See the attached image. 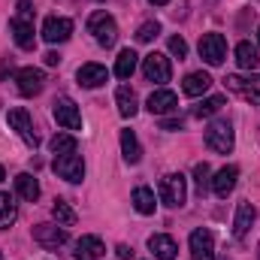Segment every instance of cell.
I'll return each instance as SVG.
<instances>
[{
    "instance_id": "obj_1",
    "label": "cell",
    "mask_w": 260,
    "mask_h": 260,
    "mask_svg": "<svg viewBox=\"0 0 260 260\" xmlns=\"http://www.w3.org/2000/svg\"><path fill=\"white\" fill-rule=\"evenodd\" d=\"M88 30L94 34V40H97L103 49H112V46L118 43V24H115V18H112L109 12H94V15L88 18Z\"/></svg>"
},
{
    "instance_id": "obj_29",
    "label": "cell",
    "mask_w": 260,
    "mask_h": 260,
    "mask_svg": "<svg viewBox=\"0 0 260 260\" xmlns=\"http://www.w3.org/2000/svg\"><path fill=\"white\" fill-rule=\"evenodd\" d=\"M49 148H52L55 157H61V154H73V151H76V136H73V133H58V136L49 142Z\"/></svg>"
},
{
    "instance_id": "obj_6",
    "label": "cell",
    "mask_w": 260,
    "mask_h": 260,
    "mask_svg": "<svg viewBox=\"0 0 260 260\" xmlns=\"http://www.w3.org/2000/svg\"><path fill=\"white\" fill-rule=\"evenodd\" d=\"M15 88H18V94H24V97H37V94L46 88V73L37 70V67H21V70L15 73Z\"/></svg>"
},
{
    "instance_id": "obj_7",
    "label": "cell",
    "mask_w": 260,
    "mask_h": 260,
    "mask_svg": "<svg viewBox=\"0 0 260 260\" xmlns=\"http://www.w3.org/2000/svg\"><path fill=\"white\" fill-rule=\"evenodd\" d=\"M142 73H145V79H148V82H157V85L170 82V76H173L170 58H167V55H160V52L145 55V58H142Z\"/></svg>"
},
{
    "instance_id": "obj_3",
    "label": "cell",
    "mask_w": 260,
    "mask_h": 260,
    "mask_svg": "<svg viewBox=\"0 0 260 260\" xmlns=\"http://www.w3.org/2000/svg\"><path fill=\"white\" fill-rule=\"evenodd\" d=\"M160 200H164L167 206H173V209L185 206V200H188V185H185V176H182V173H167V176L160 179Z\"/></svg>"
},
{
    "instance_id": "obj_21",
    "label": "cell",
    "mask_w": 260,
    "mask_h": 260,
    "mask_svg": "<svg viewBox=\"0 0 260 260\" xmlns=\"http://www.w3.org/2000/svg\"><path fill=\"white\" fill-rule=\"evenodd\" d=\"M115 103H118V112H121L124 118H133V115L139 112V100H136V91H133L130 85H121V88L115 91Z\"/></svg>"
},
{
    "instance_id": "obj_40",
    "label": "cell",
    "mask_w": 260,
    "mask_h": 260,
    "mask_svg": "<svg viewBox=\"0 0 260 260\" xmlns=\"http://www.w3.org/2000/svg\"><path fill=\"white\" fill-rule=\"evenodd\" d=\"M3 179H6V173H3V167H0V182H3Z\"/></svg>"
},
{
    "instance_id": "obj_36",
    "label": "cell",
    "mask_w": 260,
    "mask_h": 260,
    "mask_svg": "<svg viewBox=\"0 0 260 260\" xmlns=\"http://www.w3.org/2000/svg\"><path fill=\"white\" fill-rule=\"evenodd\" d=\"M182 124H185L182 118H164V124H160V127H164V130H182Z\"/></svg>"
},
{
    "instance_id": "obj_17",
    "label": "cell",
    "mask_w": 260,
    "mask_h": 260,
    "mask_svg": "<svg viewBox=\"0 0 260 260\" xmlns=\"http://www.w3.org/2000/svg\"><path fill=\"white\" fill-rule=\"evenodd\" d=\"M236 179H239V167H221L218 173H215V179H212V191H215V197H224L233 194V188H236Z\"/></svg>"
},
{
    "instance_id": "obj_22",
    "label": "cell",
    "mask_w": 260,
    "mask_h": 260,
    "mask_svg": "<svg viewBox=\"0 0 260 260\" xmlns=\"http://www.w3.org/2000/svg\"><path fill=\"white\" fill-rule=\"evenodd\" d=\"M209 85H212V76L200 70V73H188V76H185L182 91H185L188 97H200V94H206V91H209Z\"/></svg>"
},
{
    "instance_id": "obj_39",
    "label": "cell",
    "mask_w": 260,
    "mask_h": 260,
    "mask_svg": "<svg viewBox=\"0 0 260 260\" xmlns=\"http://www.w3.org/2000/svg\"><path fill=\"white\" fill-rule=\"evenodd\" d=\"M148 3H154V6H167L170 0H148Z\"/></svg>"
},
{
    "instance_id": "obj_5",
    "label": "cell",
    "mask_w": 260,
    "mask_h": 260,
    "mask_svg": "<svg viewBox=\"0 0 260 260\" xmlns=\"http://www.w3.org/2000/svg\"><path fill=\"white\" fill-rule=\"evenodd\" d=\"M200 58L209 67H221L227 58V40L221 34H206L200 40Z\"/></svg>"
},
{
    "instance_id": "obj_24",
    "label": "cell",
    "mask_w": 260,
    "mask_h": 260,
    "mask_svg": "<svg viewBox=\"0 0 260 260\" xmlns=\"http://www.w3.org/2000/svg\"><path fill=\"white\" fill-rule=\"evenodd\" d=\"M15 191H18V197H24L27 203H34V200L40 197V182H37L30 173H18V176H15Z\"/></svg>"
},
{
    "instance_id": "obj_11",
    "label": "cell",
    "mask_w": 260,
    "mask_h": 260,
    "mask_svg": "<svg viewBox=\"0 0 260 260\" xmlns=\"http://www.w3.org/2000/svg\"><path fill=\"white\" fill-rule=\"evenodd\" d=\"M70 34H73V21L64 18V15H49L46 21H43V40L46 43H67L70 40Z\"/></svg>"
},
{
    "instance_id": "obj_13",
    "label": "cell",
    "mask_w": 260,
    "mask_h": 260,
    "mask_svg": "<svg viewBox=\"0 0 260 260\" xmlns=\"http://www.w3.org/2000/svg\"><path fill=\"white\" fill-rule=\"evenodd\" d=\"M34 239L43 248H58V245H64L70 236H67V227H61V224H37L34 227Z\"/></svg>"
},
{
    "instance_id": "obj_35",
    "label": "cell",
    "mask_w": 260,
    "mask_h": 260,
    "mask_svg": "<svg viewBox=\"0 0 260 260\" xmlns=\"http://www.w3.org/2000/svg\"><path fill=\"white\" fill-rule=\"evenodd\" d=\"M15 18L34 21V3H30V0H18V15H15Z\"/></svg>"
},
{
    "instance_id": "obj_27",
    "label": "cell",
    "mask_w": 260,
    "mask_h": 260,
    "mask_svg": "<svg viewBox=\"0 0 260 260\" xmlns=\"http://www.w3.org/2000/svg\"><path fill=\"white\" fill-rule=\"evenodd\" d=\"M121 151L130 164H139L142 160V148H139V139L133 130H121Z\"/></svg>"
},
{
    "instance_id": "obj_41",
    "label": "cell",
    "mask_w": 260,
    "mask_h": 260,
    "mask_svg": "<svg viewBox=\"0 0 260 260\" xmlns=\"http://www.w3.org/2000/svg\"><path fill=\"white\" fill-rule=\"evenodd\" d=\"M257 43H260V30H257Z\"/></svg>"
},
{
    "instance_id": "obj_2",
    "label": "cell",
    "mask_w": 260,
    "mask_h": 260,
    "mask_svg": "<svg viewBox=\"0 0 260 260\" xmlns=\"http://www.w3.org/2000/svg\"><path fill=\"white\" fill-rule=\"evenodd\" d=\"M206 145H209L212 151H218V154L233 151V124L224 121V118L212 121V124L206 127Z\"/></svg>"
},
{
    "instance_id": "obj_30",
    "label": "cell",
    "mask_w": 260,
    "mask_h": 260,
    "mask_svg": "<svg viewBox=\"0 0 260 260\" xmlns=\"http://www.w3.org/2000/svg\"><path fill=\"white\" fill-rule=\"evenodd\" d=\"M52 215H55V221H58L61 227H73V224H76V212L70 209V203H67V200H55Z\"/></svg>"
},
{
    "instance_id": "obj_31",
    "label": "cell",
    "mask_w": 260,
    "mask_h": 260,
    "mask_svg": "<svg viewBox=\"0 0 260 260\" xmlns=\"http://www.w3.org/2000/svg\"><path fill=\"white\" fill-rule=\"evenodd\" d=\"M221 106H224V97H221V94H215V97H206L200 106H194V118H209V115L221 112Z\"/></svg>"
},
{
    "instance_id": "obj_19",
    "label": "cell",
    "mask_w": 260,
    "mask_h": 260,
    "mask_svg": "<svg viewBox=\"0 0 260 260\" xmlns=\"http://www.w3.org/2000/svg\"><path fill=\"white\" fill-rule=\"evenodd\" d=\"M254 218H257V209L251 203H239L236 218H233V236L236 239H245L248 230H251V224H254Z\"/></svg>"
},
{
    "instance_id": "obj_18",
    "label": "cell",
    "mask_w": 260,
    "mask_h": 260,
    "mask_svg": "<svg viewBox=\"0 0 260 260\" xmlns=\"http://www.w3.org/2000/svg\"><path fill=\"white\" fill-rule=\"evenodd\" d=\"M103 254H106V245L100 242V236H82L76 242L73 260H100Z\"/></svg>"
},
{
    "instance_id": "obj_33",
    "label": "cell",
    "mask_w": 260,
    "mask_h": 260,
    "mask_svg": "<svg viewBox=\"0 0 260 260\" xmlns=\"http://www.w3.org/2000/svg\"><path fill=\"white\" fill-rule=\"evenodd\" d=\"M157 34H160V24H157V21H145V24H139L136 40H139V43H151Z\"/></svg>"
},
{
    "instance_id": "obj_37",
    "label": "cell",
    "mask_w": 260,
    "mask_h": 260,
    "mask_svg": "<svg viewBox=\"0 0 260 260\" xmlns=\"http://www.w3.org/2000/svg\"><path fill=\"white\" fill-rule=\"evenodd\" d=\"M115 254H118L121 260H127V257H133V248H127V245H118V248H115Z\"/></svg>"
},
{
    "instance_id": "obj_23",
    "label": "cell",
    "mask_w": 260,
    "mask_h": 260,
    "mask_svg": "<svg viewBox=\"0 0 260 260\" xmlns=\"http://www.w3.org/2000/svg\"><path fill=\"white\" fill-rule=\"evenodd\" d=\"M136 64H139V55H136L133 49H121L118 58H115V76H118V79H130L133 70H136Z\"/></svg>"
},
{
    "instance_id": "obj_8",
    "label": "cell",
    "mask_w": 260,
    "mask_h": 260,
    "mask_svg": "<svg viewBox=\"0 0 260 260\" xmlns=\"http://www.w3.org/2000/svg\"><path fill=\"white\" fill-rule=\"evenodd\" d=\"M52 115H55V121L67 130H82V115H79V106L70 100V97H58L55 103H52Z\"/></svg>"
},
{
    "instance_id": "obj_12",
    "label": "cell",
    "mask_w": 260,
    "mask_h": 260,
    "mask_svg": "<svg viewBox=\"0 0 260 260\" xmlns=\"http://www.w3.org/2000/svg\"><path fill=\"white\" fill-rule=\"evenodd\" d=\"M188 245H191L194 260H215V236H212V230H203V227L194 230Z\"/></svg>"
},
{
    "instance_id": "obj_25",
    "label": "cell",
    "mask_w": 260,
    "mask_h": 260,
    "mask_svg": "<svg viewBox=\"0 0 260 260\" xmlns=\"http://www.w3.org/2000/svg\"><path fill=\"white\" fill-rule=\"evenodd\" d=\"M154 191L151 188H136L133 191V209L139 212V215H154Z\"/></svg>"
},
{
    "instance_id": "obj_4",
    "label": "cell",
    "mask_w": 260,
    "mask_h": 260,
    "mask_svg": "<svg viewBox=\"0 0 260 260\" xmlns=\"http://www.w3.org/2000/svg\"><path fill=\"white\" fill-rule=\"evenodd\" d=\"M224 85H227L233 94H239L242 100L260 103V76L257 73H251V76H227Z\"/></svg>"
},
{
    "instance_id": "obj_34",
    "label": "cell",
    "mask_w": 260,
    "mask_h": 260,
    "mask_svg": "<svg viewBox=\"0 0 260 260\" xmlns=\"http://www.w3.org/2000/svg\"><path fill=\"white\" fill-rule=\"evenodd\" d=\"M170 52H173V55L182 61V58L188 55V43H185L182 37H170Z\"/></svg>"
},
{
    "instance_id": "obj_42",
    "label": "cell",
    "mask_w": 260,
    "mask_h": 260,
    "mask_svg": "<svg viewBox=\"0 0 260 260\" xmlns=\"http://www.w3.org/2000/svg\"><path fill=\"white\" fill-rule=\"evenodd\" d=\"M0 260H3V257H0Z\"/></svg>"
},
{
    "instance_id": "obj_26",
    "label": "cell",
    "mask_w": 260,
    "mask_h": 260,
    "mask_svg": "<svg viewBox=\"0 0 260 260\" xmlns=\"http://www.w3.org/2000/svg\"><path fill=\"white\" fill-rule=\"evenodd\" d=\"M236 61H239L242 70H248V73H251V70L260 64L257 46H251V43H239V46H236Z\"/></svg>"
},
{
    "instance_id": "obj_10",
    "label": "cell",
    "mask_w": 260,
    "mask_h": 260,
    "mask_svg": "<svg viewBox=\"0 0 260 260\" xmlns=\"http://www.w3.org/2000/svg\"><path fill=\"white\" fill-rule=\"evenodd\" d=\"M55 173L67 179V182H82L85 179V160H82V154H61V157H55Z\"/></svg>"
},
{
    "instance_id": "obj_14",
    "label": "cell",
    "mask_w": 260,
    "mask_h": 260,
    "mask_svg": "<svg viewBox=\"0 0 260 260\" xmlns=\"http://www.w3.org/2000/svg\"><path fill=\"white\" fill-rule=\"evenodd\" d=\"M9 30H12V40H15V46H18V49L30 52V49L37 46L34 21H27V18H12V21H9Z\"/></svg>"
},
{
    "instance_id": "obj_15",
    "label": "cell",
    "mask_w": 260,
    "mask_h": 260,
    "mask_svg": "<svg viewBox=\"0 0 260 260\" xmlns=\"http://www.w3.org/2000/svg\"><path fill=\"white\" fill-rule=\"evenodd\" d=\"M176 109H179V97L173 91H167V88L151 91V97H148V112L151 115H170Z\"/></svg>"
},
{
    "instance_id": "obj_32",
    "label": "cell",
    "mask_w": 260,
    "mask_h": 260,
    "mask_svg": "<svg viewBox=\"0 0 260 260\" xmlns=\"http://www.w3.org/2000/svg\"><path fill=\"white\" fill-rule=\"evenodd\" d=\"M194 182H197V188H200V194H206V188L212 185V170H209L206 160H200L194 167Z\"/></svg>"
},
{
    "instance_id": "obj_20",
    "label": "cell",
    "mask_w": 260,
    "mask_h": 260,
    "mask_svg": "<svg viewBox=\"0 0 260 260\" xmlns=\"http://www.w3.org/2000/svg\"><path fill=\"white\" fill-rule=\"evenodd\" d=\"M148 248H151V254H154L157 260H173L176 257V251H179L176 239L167 236V233H154V236L148 239Z\"/></svg>"
},
{
    "instance_id": "obj_9",
    "label": "cell",
    "mask_w": 260,
    "mask_h": 260,
    "mask_svg": "<svg viewBox=\"0 0 260 260\" xmlns=\"http://www.w3.org/2000/svg\"><path fill=\"white\" fill-rule=\"evenodd\" d=\"M6 121H9V127H12V130H18V136H21L30 148H37V145H40V136H37V130H34V121H30L27 109H9Z\"/></svg>"
},
{
    "instance_id": "obj_16",
    "label": "cell",
    "mask_w": 260,
    "mask_h": 260,
    "mask_svg": "<svg viewBox=\"0 0 260 260\" xmlns=\"http://www.w3.org/2000/svg\"><path fill=\"white\" fill-rule=\"evenodd\" d=\"M76 79H79L82 88H100V85H106L109 70H106L103 64H82L79 70H76Z\"/></svg>"
},
{
    "instance_id": "obj_38",
    "label": "cell",
    "mask_w": 260,
    "mask_h": 260,
    "mask_svg": "<svg viewBox=\"0 0 260 260\" xmlns=\"http://www.w3.org/2000/svg\"><path fill=\"white\" fill-rule=\"evenodd\" d=\"M46 64H49V67H58V64H61L58 52H49V55H46Z\"/></svg>"
},
{
    "instance_id": "obj_28",
    "label": "cell",
    "mask_w": 260,
    "mask_h": 260,
    "mask_svg": "<svg viewBox=\"0 0 260 260\" xmlns=\"http://www.w3.org/2000/svg\"><path fill=\"white\" fill-rule=\"evenodd\" d=\"M15 218H18V206H15V200H12L9 194H0V230L12 227Z\"/></svg>"
}]
</instances>
